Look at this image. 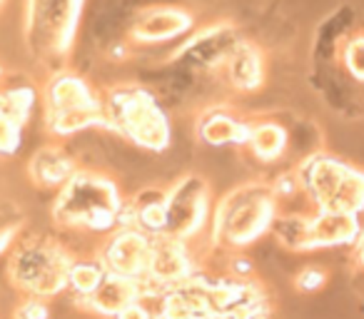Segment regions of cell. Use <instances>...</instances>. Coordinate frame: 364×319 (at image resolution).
<instances>
[{
    "label": "cell",
    "instance_id": "6da1fadb",
    "mask_svg": "<svg viewBox=\"0 0 364 319\" xmlns=\"http://www.w3.org/2000/svg\"><path fill=\"white\" fill-rule=\"evenodd\" d=\"M53 212L63 225L85 229H110L122 222L117 188L110 180L87 173H75L63 185Z\"/></svg>",
    "mask_w": 364,
    "mask_h": 319
},
{
    "label": "cell",
    "instance_id": "7a4b0ae2",
    "mask_svg": "<svg viewBox=\"0 0 364 319\" xmlns=\"http://www.w3.org/2000/svg\"><path fill=\"white\" fill-rule=\"evenodd\" d=\"M85 0H26L23 38L33 58L58 63L68 55L77 33Z\"/></svg>",
    "mask_w": 364,
    "mask_h": 319
},
{
    "label": "cell",
    "instance_id": "3957f363",
    "mask_svg": "<svg viewBox=\"0 0 364 319\" xmlns=\"http://www.w3.org/2000/svg\"><path fill=\"white\" fill-rule=\"evenodd\" d=\"M299 185L314 200L317 210L364 212V173L337 157L314 155L299 168Z\"/></svg>",
    "mask_w": 364,
    "mask_h": 319
},
{
    "label": "cell",
    "instance_id": "277c9868",
    "mask_svg": "<svg viewBox=\"0 0 364 319\" xmlns=\"http://www.w3.org/2000/svg\"><path fill=\"white\" fill-rule=\"evenodd\" d=\"M105 122L145 150H165L170 145V122L155 95L142 87H122L102 105Z\"/></svg>",
    "mask_w": 364,
    "mask_h": 319
},
{
    "label": "cell",
    "instance_id": "5b68a950",
    "mask_svg": "<svg viewBox=\"0 0 364 319\" xmlns=\"http://www.w3.org/2000/svg\"><path fill=\"white\" fill-rule=\"evenodd\" d=\"M274 222V193L264 185H245L230 193L215 212V237L232 244L255 242Z\"/></svg>",
    "mask_w": 364,
    "mask_h": 319
},
{
    "label": "cell",
    "instance_id": "8992f818",
    "mask_svg": "<svg viewBox=\"0 0 364 319\" xmlns=\"http://www.w3.org/2000/svg\"><path fill=\"white\" fill-rule=\"evenodd\" d=\"M48 125L58 135H73L85 127L105 122L102 102L75 72H58L46 90Z\"/></svg>",
    "mask_w": 364,
    "mask_h": 319
},
{
    "label": "cell",
    "instance_id": "52a82bcc",
    "mask_svg": "<svg viewBox=\"0 0 364 319\" xmlns=\"http://www.w3.org/2000/svg\"><path fill=\"white\" fill-rule=\"evenodd\" d=\"M68 262L53 244L28 242L13 257V277L38 294H53L68 284Z\"/></svg>",
    "mask_w": 364,
    "mask_h": 319
},
{
    "label": "cell",
    "instance_id": "ba28073f",
    "mask_svg": "<svg viewBox=\"0 0 364 319\" xmlns=\"http://www.w3.org/2000/svg\"><path fill=\"white\" fill-rule=\"evenodd\" d=\"M208 220V185L200 178H185L165 195L162 234L190 239Z\"/></svg>",
    "mask_w": 364,
    "mask_h": 319
},
{
    "label": "cell",
    "instance_id": "9c48e42d",
    "mask_svg": "<svg viewBox=\"0 0 364 319\" xmlns=\"http://www.w3.org/2000/svg\"><path fill=\"white\" fill-rule=\"evenodd\" d=\"M150 252H152V234L140 227L125 225L120 232L107 239L105 249H102V267L110 274L140 279L147 274Z\"/></svg>",
    "mask_w": 364,
    "mask_h": 319
},
{
    "label": "cell",
    "instance_id": "30bf717a",
    "mask_svg": "<svg viewBox=\"0 0 364 319\" xmlns=\"http://www.w3.org/2000/svg\"><path fill=\"white\" fill-rule=\"evenodd\" d=\"M240 36L232 26H213L190 36L177 48L175 58L193 70H210V67L225 65L230 53L237 48Z\"/></svg>",
    "mask_w": 364,
    "mask_h": 319
},
{
    "label": "cell",
    "instance_id": "8fae6325",
    "mask_svg": "<svg viewBox=\"0 0 364 319\" xmlns=\"http://www.w3.org/2000/svg\"><path fill=\"white\" fill-rule=\"evenodd\" d=\"M190 274H193V262L185 249V239L155 234L145 277L155 279L157 284H180L190 279Z\"/></svg>",
    "mask_w": 364,
    "mask_h": 319
},
{
    "label": "cell",
    "instance_id": "7c38bea8",
    "mask_svg": "<svg viewBox=\"0 0 364 319\" xmlns=\"http://www.w3.org/2000/svg\"><path fill=\"white\" fill-rule=\"evenodd\" d=\"M362 232L359 215L317 210L314 217H307V249L352 244L362 237Z\"/></svg>",
    "mask_w": 364,
    "mask_h": 319
},
{
    "label": "cell",
    "instance_id": "4fadbf2b",
    "mask_svg": "<svg viewBox=\"0 0 364 319\" xmlns=\"http://www.w3.org/2000/svg\"><path fill=\"white\" fill-rule=\"evenodd\" d=\"M193 31V18L180 8L160 6L145 11L132 26V38L140 43H167Z\"/></svg>",
    "mask_w": 364,
    "mask_h": 319
},
{
    "label": "cell",
    "instance_id": "5bb4252c",
    "mask_svg": "<svg viewBox=\"0 0 364 319\" xmlns=\"http://www.w3.org/2000/svg\"><path fill=\"white\" fill-rule=\"evenodd\" d=\"M87 299H90L92 307H95L100 314L117 317L127 304H132V302L140 299V284H137V279L120 277V274L107 272L105 279L97 284V289Z\"/></svg>",
    "mask_w": 364,
    "mask_h": 319
},
{
    "label": "cell",
    "instance_id": "9a60e30c",
    "mask_svg": "<svg viewBox=\"0 0 364 319\" xmlns=\"http://www.w3.org/2000/svg\"><path fill=\"white\" fill-rule=\"evenodd\" d=\"M250 125L242 122L240 117L230 115L225 110H210L200 117L198 135L203 137L208 145L223 147V145H240V142H247Z\"/></svg>",
    "mask_w": 364,
    "mask_h": 319
},
{
    "label": "cell",
    "instance_id": "2e32d148",
    "mask_svg": "<svg viewBox=\"0 0 364 319\" xmlns=\"http://www.w3.org/2000/svg\"><path fill=\"white\" fill-rule=\"evenodd\" d=\"M225 67H228L230 82L235 87H240V90H252V87H257L262 82V60H259V53L245 40H240L237 48L230 53Z\"/></svg>",
    "mask_w": 364,
    "mask_h": 319
},
{
    "label": "cell",
    "instance_id": "e0dca14e",
    "mask_svg": "<svg viewBox=\"0 0 364 319\" xmlns=\"http://www.w3.org/2000/svg\"><path fill=\"white\" fill-rule=\"evenodd\" d=\"M31 175L36 178V183L50 185V188H63L68 180L73 178V165L63 152L46 147V150L36 152L31 163Z\"/></svg>",
    "mask_w": 364,
    "mask_h": 319
},
{
    "label": "cell",
    "instance_id": "ac0fdd59",
    "mask_svg": "<svg viewBox=\"0 0 364 319\" xmlns=\"http://www.w3.org/2000/svg\"><path fill=\"white\" fill-rule=\"evenodd\" d=\"M247 145L259 160L269 163L277 160L287 147V132L277 122H259V125H250L247 132Z\"/></svg>",
    "mask_w": 364,
    "mask_h": 319
},
{
    "label": "cell",
    "instance_id": "d6986e66",
    "mask_svg": "<svg viewBox=\"0 0 364 319\" xmlns=\"http://www.w3.org/2000/svg\"><path fill=\"white\" fill-rule=\"evenodd\" d=\"M33 105H36V92H33V87L18 85V87L0 90V112L11 117L16 125L23 127V122L31 117Z\"/></svg>",
    "mask_w": 364,
    "mask_h": 319
},
{
    "label": "cell",
    "instance_id": "ffe728a7",
    "mask_svg": "<svg viewBox=\"0 0 364 319\" xmlns=\"http://www.w3.org/2000/svg\"><path fill=\"white\" fill-rule=\"evenodd\" d=\"M105 267L95 262H73L68 267V284L75 289L77 294H85L90 297L92 292L97 289V284L105 279Z\"/></svg>",
    "mask_w": 364,
    "mask_h": 319
},
{
    "label": "cell",
    "instance_id": "44dd1931",
    "mask_svg": "<svg viewBox=\"0 0 364 319\" xmlns=\"http://www.w3.org/2000/svg\"><path fill=\"white\" fill-rule=\"evenodd\" d=\"M277 237L292 249H307V217H282L272 222Z\"/></svg>",
    "mask_w": 364,
    "mask_h": 319
},
{
    "label": "cell",
    "instance_id": "7402d4cb",
    "mask_svg": "<svg viewBox=\"0 0 364 319\" xmlns=\"http://www.w3.org/2000/svg\"><path fill=\"white\" fill-rule=\"evenodd\" d=\"M344 65L354 80L364 82V36L352 38L344 48Z\"/></svg>",
    "mask_w": 364,
    "mask_h": 319
},
{
    "label": "cell",
    "instance_id": "603a6c76",
    "mask_svg": "<svg viewBox=\"0 0 364 319\" xmlns=\"http://www.w3.org/2000/svg\"><path fill=\"white\" fill-rule=\"evenodd\" d=\"M18 222H21V220H18L16 215L8 212L6 207H0V247H3V244L11 239V234L16 232Z\"/></svg>",
    "mask_w": 364,
    "mask_h": 319
},
{
    "label": "cell",
    "instance_id": "cb8c5ba5",
    "mask_svg": "<svg viewBox=\"0 0 364 319\" xmlns=\"http://www.w3.org/2000/svg\"><path fill=\"white\" fill-rule=\"evenodd\" d=\"M117 319H152V314L147 312L145 304L132 302V304H127V307L122 309L120 314H117Z\"/></svg>",
    "mask_w": 364,
    "mask_h": 319
},
{
    "label": "cell",
    "instance_id": "d4e9b609",
    "mask_svg": "<svg viewBox=\"0 0 364 319\" xmlns=\"http://www.w3.org/2000/svg\"><path fill=\"white\" fill-rule=\"evenodd\" d=\"M23 319H46V307L38 302H31L23 309Z\"/></svg>",
    "mask_w": 364,
    "mask_h": 319
},
{
    "label": "cell",
    "instance_id": "484cf974",
    "mask_svg": "<svg viewBox=\"0 0 364 319\" xmlns=\"http://www.w3.org/2000/svg\"><path fill=\"white\" fill-rule=\"evenodd\" d=\"M299 279H302V282H299V284L309 289V287H317V284L322 282V274H319V272H304Z\"/></svg>",
    "mask_w": 364,
    "mask_h": 319
},
{
    "label": "cell",
    "instance_id": "4316f807",
    "mask_svg": "<svg viewBox=\"0 0 364 319\" xmlns=\"http://www.w3.org/2000/svg\"><path fill=\"white\" fill-rule=\"evenodd\" d=\"M359 259H362V264H364V232H362V237H359Z\"/></svg>",
    "mask_w": 364,
    "mask_h": 319
},
{
    "label": "cell",
    "instance_id": "83f0119b",
    "mask_svg": "<svg viewBox=\"0 0 364 319\" xmlns=\"http://www.w3.org/2000/svg\"><path fill=\"white\" fill-rule=\"evenodd\" d=\"M157 319H175V317H167V314H160V317H157Z\"/></svg>",
    "mask_w": 364,
    "mask_h": 319
}]
</instances>
